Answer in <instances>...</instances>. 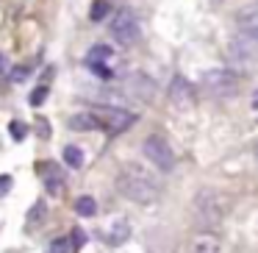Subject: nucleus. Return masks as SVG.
Segmentation results:
<instances>
[{"label": "nucleus", "mask_w": 258, "mask_h": 253, "mask_svg": "<svg viewBox=\"0 0 258 253\" xmlns=\"http://www.w3.org/2000/svg\"><path fill=\"white\" fill-rule=\"evenodd\" d=\"M73 250V239H67V236H58V239L50 242V253H70Z\"/></svg>", "instance_id": "nucleus-21"}, {"label": "nucleus", "mask_w": 258, "mask_h": 253, "mask_svg": "<svg viewBox=\"0 0 258 253\" xmlns=\"http://www.w3.org/2000/svg\"><path fill=\"white\" fill-rule=\"evenodd\" d=\"M117 189L122 192L128 200L142 203V206L158 200V184H156V178H153L150 173H145L139 164H125L122 173L117 175Z\"/></svg>", "instance_id": "nucleus-1"}, {"label": "nucleus", "mask_w": 258, "mask_h": 253, "mask_svg": "<svg viewBox=\"0 0 258 253\" xmlns=\"http://www.w3.org/2000/svg\"><path fill=\"white\" fill-rule=\"evenodd\" d=\"M64 164L73 167V170L84 167V150H81L78 145H67V147H64Z\"/></svg>", "instance_id": "nucleus-16"}, {"label": "nucleus", "mask_w": 258, "mask_h": 253, "mask_svg": "<svg viewBox=\"0 0 258 253\" xmlns=\"http://www.w3.org/2000/svg\"><path fill=\"white\" fill-rule=\"evenodd\" d=\"M108 12H111V6H108L106 0H95V3H92V12H89L92 23H100V20H106Z\"/></svg>", "instance_id": "nucleus-18"}, {"label": "nucleus", "mask_w": 258, "mask_h": 253, "mask_svg": "<svg viewBox=\"0 0 258 253\" xmlns=\"http://www.w3.org/2000/svg\"><path fill=\"white\" fill-rule=\"evenodd\" d=\"M45 100H47V86H36L31 92V106H42Z\"/></svg>", "instance_id": "nucleus-23"}, {"label": "nucleus", "mask_w": 258, "mask_h": 253, "mask_svg": "<svg viewBox=\"0 0 258 253\" xmlns=\"http://www.w3.org/2000/svg\"><path fill=\"white\" fill-rule=\"evenodd\" d=\"M255 6H258V3H255Z\"/></svg>", "instance_id": "nucleus-31"}, {"label": "nucleus", "mask_w": 258, "mask_h": 253, "mask_svg": "<svg viewBox=\"0 0 258 253\" xmlns=\"http://www.w3.org/2000/svg\"><path fill=\"white\" fill-rule=\"evenodd\" d=\"M236 23H239L241 34L258 39V6H244L239 12V17H236Z\"/></svg>", "instance_id": "nucleus-12"}, {"label": "nucleus", "mask_w": 258, "mask_h": 253, "mask_svg": "<svg viewBox=\"0 0 258 253\" xmlns=\"http://www.w3.org/2000/svg\"><path fill=\"white\" fill-rule=\"evenodd\" d=\"M153 92H156V84L147 78L145 73H131L128 78L122 81V95L125 97H142V100H153Z\"/></svg>", "instance_id": "nucleus-8"}, {"label": "nucleus", "mask_w": 258, "mask_h": 253, "mask_svg": "<svg viewBox=\"0 0 258 253\" xmlns=\"http://www.w3.org/2000/svg\"><path fill=\"white\" fill-rule=\"evenodd\" d=\"M228 212V197L217 189H200L195 197V214L203 225H219Z\"/></svg>", "instance_id": "nucleus-3"}, {"label": "nucleus", "mask_w": 258, "mask_h": 253, "mask_svg": "<svg viewBox=\"0 0 258 253\" xmlns=\"http://www.w3.org/2000/svg\"><path fill=\"white\" fill-rule=\"evenodd\" d=\"M36 131H39L42 139H50V125H47V120H45V117L36 120Z\"/></svg>", "instance_id": "nucleus-24"}, {"label": "nucleus", "mask_w": 258, "mask_h": 253, "mask_svg": "<svg viewBox=\"0 0 258 253\" xmlns=\"http://www.w3.org/2000/svg\"><path fill=\"white\" fill-rule=\"evenodd\" d=\"M111 56H114L111 47H106V45H95L89 53H86V64H106Z\"/></svg>", "instance_id": "nucleus-15"}, {"label": "nucleus", "mask_w": 258, "mask_h": 253, "mask_svg": "<svg viewBox=\"0 0 258 253\" xmlns=\"http://www.w3.org/2000/svg\"><path fill=\"white\" fill-rule=\"evenodd\" d=\"M12 189V175H0V197Z\"/></svg>", "instance_id": "nucleus-26"}, {"label": "nucleus", "mask_w": 258, "mask_h": 253, "mask_svg": "<svg viewBox=\"0 0 258 253\" xmlns=\"http://www.w3.org/2000/svg\"><path fill=\"white\" fill-rule=\"evenodd\" d=\"M142 153H145V159H150L158 170H164V173L175 167L172 147H169L167 139H164V136H158V134H150L145 142H142Z\"/></svg>", "instance_id": "nucleus-7"}, {"label": "nucleus", "mask_w": 258, "mask_h": 253, "mask_svg": "<svg viewBox=\"0 0 258 253\" xmlns=\"http://www.w3.org/2000/svg\"><path fill=\"white\" fill-rule=\"evenodd\" d=\"M70 128L73 131H97V128H103V125H100V120H97L95 112H78V114L70 117Z\"/></svg>", "instance_id": "nucleus-14"}, {"label": "nucleus", "mask_w": 258, "mask_h": 253, "mask_svg": "<svg viewBox=\"0 0 258 253\" xmlns=\"http://www.w3.org/2000/svg\"><path fill=\"white\" fill-rule=\"evenodd\" d=\"M169 100L175 106H195V86L183 78V75H175L172 84H169Z\"/></svg>", "instance_id": "nucleus-9"}, {"label": "nucleus", "mask_w": 258, "mask_h": 253, "mask_svg": "<svg viewBox=\"0 0 258 253\" xmlns=\"http://www.w3.org/2000/svg\"><path fill=\"white\" fill-rule=\"evenodd\" d=\"M225 53H228V62H230L233 70H252L258 64V39L236 31V34L228 39Z\"/></svg>", "instance_id": "nucleus-2"}, {"label": "nucleus", "mask_w": 258, "mask_h": 253, "mask_svg": "<svg viewBox=\"0 0 258 253\" xmlns=\"http://www.w3.org/2000/svg\"><path fill=\"white\" fill-rule=\"evenodd\" d=\"M95 114H97V120H100L103 131L111 134V136L128 131L131 125L136 123V114L128 112V109H122V106H97Z\"/></svg>", "instance_id": "nucleus-6"}, {"label": "nucleus", "mask_w": 258, "mask_h": 253, "mask_svg": "<svg viewBox=\"0 0 258 253\" xmlns=\"http://www.w3.org/2000/svg\"><path fill=\"white\" fill-rule=\"evenodd\" d=\"M75 212L81 214V217H95L97 214V200L89 195H81L78 200H75Z\"/></svg>", "instance_id": "nucleus-17"}, {"label": "nucleus", "mask_w": 258, "mask_h": 253, "mask_svg": "<svg viewBox=\"0 0 258 253\" xmlns=\"http://www.w3.org/2000/svg\"><path fill=\"white\" fill-rule=\"evenodd\" d=\"M219 250H222V242L211 231H200L189 242V253H219Z\"/></svg>", "instance_id": "nucleus-10"}, {"label": "nucleus", "mask_w": 258, "mask_h": 253, "mask_svg": "<svg viewBox=\"0 0 258 253\" xmlns=\"http://www.w3.org/2000/svg\"><path fill=\"white\" fill-rule=\"evenodd\" d=\"M200 84L211 97H233L239 92V75L228 67H211L200 75Z\"/></svg>", "instance_id": "nucleus-5"}, {"label": "nucleus", "mask_w": 258, "mask_h": 253, "mask_svg": "<svg viewBox=\"0 0 258 253\" xmlns=\"http://www.w3.org/2000/svg\"><path fill=\"white\" fill-rule=\"evenodd\" d=\"M70 239H73V247H84V245H86V234H84L81 228H75Z\"/></svg>", "instance_id": "nucleus-25"}, {"label": "nucleus", "mask_w": 258, "mask_h": 253, "mask_svg": "<svg viewBox=\"0 0 258 253\" xmlns=\"http://www.w3.org/2000/svg\"><path fill=\"white\" fill-rule=\"evenodd\" d=\"M108 34L114 36V42L122 47H131L139 42L142 36V23L136 17L134 9H119L117 14L111 17V25H108Z\"/></svg>", "instance_id": "nucleus-4"}, {"label": "nucleus", "mask_w": 258, "mask_h": 253, "mask_svg": "<svg viewBox=\"0 0 258 253\" xmlns=\"http://www.w3.org/2000/svg\"><path fill=\"white\" fill-rule=\"evenodd\" d=\"M9 134H12L14 142H23L25 136H28V125H25L23 120H12V123H9Z\"/></svg>", "instance_id": "nucleus-19"}, {"label": "nucleus", "mask_w": 258, "mask_h": 253, "mask_svg": "<svg viewBox=\"0 0 258 253\" xmlns=\"http://www.w3.org/2000/svg\"><path fill=\"white\" fill-rule=\"evenodd\" d=\"M255 162H258V147H255Z\"/></svg>", "instance_id": "nucleus-30"}, {"label": "nucleus", "mask_w": 258, "mask_h": 253, "mask_svg": "<svg viewBox=\"0 0 258 253\" xmlns=\"http://www.w3.org/2000/svg\"><path fill=\"white\" fill-rule=\"evenodd\" d=\"M39 170L42 175H45V189L50 192V195H61V189H64V173L56 167V164H39Z\"/></svg>", "instance_id": "nucleus-11"}, {"label": "nucleus", "mask_w": 258, "mask_h": 253, "mask_svg": "<svg viewBox=\"0 0 258 253\" xmlns=\"http://www.w3.org/2000/svg\"><path fill=\"white\" fill-rule=\"evenodd\" d=\"M6 67H9V62H6V56L0 53V73H6Z\"/></svg>", "instance_id": "nucleus-28"}, {"label": "nucleus", "mask_w": 258, "mask_h": 253, "mask_svg": "<svg viewBox=\"0 0 258 253\" xmlns=\"http://www.w3.org/2000/svg\"><path fill=\"white\" fill-rule=\"evenodd\" d=\"M128 236H131V223L125 217H117V220H111V225H108V231H106V242L108 245H122V242H128Z\"/></svg>", "instance_id": "nucleus-13"}, {"label": "nucleus", "mask_w": 258, "mask_h": 253, "mask_svg": "<svg viewBox=\"0 0 258 253\" xmlns=\"http://www.w3.org/2000/svg\"><path fill=\"white\" fill-rule=\"evenodd\" d=\"M89 70L97 75V78H106V81H108V78H114V70L108 67V64H89Z\"/></svg>", "instance_id": "nucleus-22"}, {"label": "nucleus", "mask_w": 258, "mask_h": 253, "mask_svg": "<svg viewBox=\"0 0 258 253\" xmlns=\"http://www.w3.org/2000/svg\"><path fill=\"white\" fill-rule=\"evenodd\" d=\"M250 106H252V109H255V112H258V89L252 92V100H250Z\"/></svg>", "instance_id": "nucleus-29"}, {"label": "nucleus", "mask_w": 258, "mask_h": 253, "mask_svg": "<svg viewBox=\"0 0 258 253\" xmlns=\"http://www.w3.org/2000/svg\"><path fill=\"white\" fill-rule=\"evenodd\" d=\"M28 78V70L25 67H17V73H12V81H25Z\"/></svg>", "instance_id": "nucleus-27"}, {"label": "nucleus", "mask_w": 258, "mask_h": 253, "mask_svg": "<svg viewBox=\"0 0 258 253\" xmlns=\"http://www.w3.org/2000/svg\"><path fill=\"white\" fill-rule=\"evenodd\" d=\"M45 214H47V206L45 203H34V209H31L28 212V225H36V223H42V220H45Z\"/></svg>", "instance_id": "nucleus-20"}]
</instances>
